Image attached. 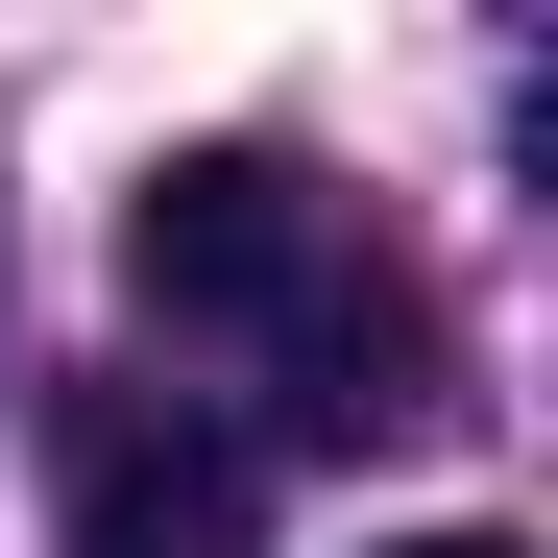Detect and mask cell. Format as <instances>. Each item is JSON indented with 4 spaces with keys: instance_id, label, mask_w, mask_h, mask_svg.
<instances>
[{
    "instance_id": "obj_3",
    "label": "cell",
    "mask_w": 558,
    "mask_h": 558,
    "mask_svg": "<svg viewBox=\"0 0 558 558\" xmlns=\"http://www.w3.org/2000/svg\"><path fill=\"white\" fill-rule=\"evenodd\" d=\"M389 558H510V534H486V510H461V534H389Z\"/></svg>"
},
{
    "instance_id": "obj_2",
    "label": "cell",
    "mask_w": 558,
    "mask_h": 558,
    "mask_svg": "<svg viewBox=\"0 0 558 558\" xmlns=\"http://www.w3.org/2000/svg\"><path fill=\"white\" fill-rule=\"evenodd\" d=\"M73 558H267V461L146 413V389H98L73 413Z\"/></svg>"
},
{
    "instance_id": "obj_1",
    "label": "cell",
    "mask_w": 558,
    "mask_h": 558,
    "mask_svg": "<svg viewBox=\"0 0 558 558\" xmlns=\"http://www.w3.org/2000/svg\"><path fill=\"white\" fill-rule=\"evenodd\" d=\"M122 292H146V316H195V340L316 316V170H292V146H170V170H146V219H122Z\"/></svg>"
}]
</instances>
